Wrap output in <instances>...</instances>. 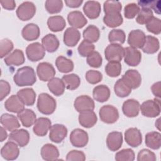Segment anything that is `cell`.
I'll use <instances>...</instances> for the list:
<instances>
[{
	"mask_svg": "<svg viewBox=\"0 0 161 161\" xmlns=\"http://www.w3.org/2000/svg\"><path fill=\"white\" fill-rule=\"evenodd\" d=\"M142 114L148 118H155L160 113V99L155 98L144 101L140 106Z\"/></svg>",
	"mask_w": 161,
	"mask_h": 161,
	"instance_id": "obj_3",
	"label": "cell"
},
{
	"mask_svg": "<svg viewBox=\"0 0 161 161\" xmlns=\"http://www.w3.org/2000/svg\"><path fill=\"white\" fill-rule=\"evenodd\" d=\"M0 3L2 7L8 10H13L16 7V3L14 0H3Z\"/></svg>",
	"mask_w": 161,
	"mask_h": 161,
	"instance_id": "obj_59",
	"label": "cell"
},
{
	"mask_svg": "<svg viewBox=\"0 0 161 161\" xmlns=\"http://www.w3.org/2000/svg\"><path fill=\"white\" fill-rule=\"evenodd\" d=\"M26 54L30 61L37 62L43 58L45 55V50L39 42H34L26 47Z\"/></svg>",
	"mask_w": 161,
	"mask_h": 161,
	"instance_id": "obj_7",
	"label": "cell"
},
{
	"mask_svg": "<svg viewBox=\"0 0 161 161\" xmlns=\"http://www.w3.org/2000/svg\"><path fill=\"white\" fill-rule=\"evenodd\" d=\"M14 48L13 43L8 38L2 39L0 42V57L3 58L13 50Z\"/></svg>",
	"mask_w": 161,
	"mask_h": 161,
	"instance_id": "obj_52",
	"label": "cell"
},
{
	"mask_svg": "<svg viewBox=\"0 0 161 161\" xmlns=\"http://www.w3.org/2000/svg\"><path fill=\"white\" fill-rule=\"evenodd\" d=\"M70 142L71 144L77 148L85 147L89 141L87 133L82 129L75 128L72 131L70 135Z\"/></svg>",
	"mask_w": 161,
	"mask_h": 161,
	"instance_id": "obj_8",
	"label": "cell"
},
{
	"mask_svg": "<svg viewBox=\"0 0 161 161\" xmlns=\"http://www.w3.org/2000/svg\"><path fill=\"white\" fill-rule=\"evenodd\" d=\"M78 119L79 124L86 128L92 127L97 121V116L93 110H87L79 113Z\"/></svg>",
	"mask_w": 161,
	"mask_h": 161,
	"instance_id": "obj_21",
	"label": "cell"
},
{
	"mask_svg": "<svg viewBox=\"0 0 161 161\" xmlns=\"http://www.w3.org/2000/svg\"><path fill=\"white\" fill-rule=\"evenodd\" d=\"M108 40L111 43L123 44L126 40L125 33L121 29H113L109 33Z\"/></svg>",
	"mask_w": 161,
	"mask_h": 161,
	"instance_id": "obj_43",
	"label": "cell"
},
{
	"mask_svg": "<svg viewBox=\"0 0 161 161\" xmlns=\"http://www.w3.org/2000/svg\"><path fill=\"white\" fill-rule=\"evenodd\" d=\"M124 48L119 44L111 43L104 50L106 59L108 61L120 62L124 57Z\"/></svg>",
	"mask_w": 161,
	"mask_h": 161,
	"instance_id": "obj_6",
	"label": "cell"
},
{
	"mask_svg": "<svg viewBox=\"0 0 161 161\" xmlns=\"http://www.w3.org/2000/svg\"><path fill=\"white\" fill-rule=\"evenodd\" d=\"M4 108L9 112L19 113L25 109V104L17 95H11L4 103Z\"/></svg>",
	"mask_w": 161,
	"mask_h": 161,
	"instance_id": "obj_24",
	"label": "cell"
},
{
	"mask_svg": "<svg viewBox=\"0 0 161 161\" xmlns=\"http://www.w3.org/2000/svg\"><path fill=\"white\" fill-rule=\"evenodd\" d=\"M36 73L40 80L49 81L54 77L56 72L53 66L48 62H40L36 67Z\"/></svg>",
	"mask_w": 161,
	"mask_h": 161,
	"instance_id": "obj_9",
	"label": "cell"
},
{
	"mask_svg": "<svg viewBox=\"0 0 161 161\" xmlns=\"http://www.w3.org/2000/svg\"><path fill=\"white\" fill-rule=\"evenodd\" d=\"M159 48L160 43L157 38L151 35L146 36L143 45L142 47V50L144 53L153 54L156 53L159 50Z\"/></svg>",
	"mask_w": 161,
	"mask_h": 161,
	"instance_id": "obj_31",
	"label": "cell"
},
{
	"mask_svg": "<svg viewBox=\"0 0 161 161\" xmlns=\"http://www.w3.org/2000/svg\"><path fill=\"white\" fill-rule=\"evenodd\" d=\"M1 130V142H3L4 140H6L8 137V133L6 131V129L2 126L0 128Z\"/></svg>",
	"mask_w": 161,
	"mask_h": 161,
	"instance_id": "obj_62",
	"label": "cell"
},
{
	"mask_svg": "<svg viewBox=\"0 0 161 161\" xmlns=\"http://www.w3.org/2000/svg\"><path fill=\"white\" fill-rule=\"evenodd\" d=\"M68 133L67 128L62 124H54L50 129L49 138L56 143L62 142L66 137Z\"/></svg>",
	"mask_w": 161,
	"mask_h": 161,
	"instance_id": "obj_13",
	"label": "cell"
},
{
	"mask_svg": "<svg viewBox=\"0 0 161 161\" xmlns=\"http://www.w3.org/2000/svg\"><path fill=\"white\" fill-rule=\"evenodd\" d=\"M26 106H32L36 99V92L32 88H24L18 91L16 94Z\"/></svg>",
	"mask_w": 161,
	"mask_h": 161,
	"instance_id": "obj_33",
	"label": "cell"
},
{
	"mask_svg": "<svg viewBox=\"0 0 161 161\" xmlns=\"http://www.w3.org/2000/svg\"><path fill=\"white\" fill-rule=\"evenodd\" d=\"M42 158L47 161L57 160L59 157V151L57 147L51 143L45 144L40 151Z\"/></svg>",
	"mask_w": 161,
	"mask_h": 161,
	"instance_id": "obj_29",
	"label": "cell"
},
{
	"mask_svg": "<svg viewBox=\"0 0 161 161\" xmlns=\"http://www.w3.org/2000/svg\"><path fill=\"white\" fill-rule=\"evenodd\" d=\"M125 140L131 147H137L142 142V135L137 128H130L125 132Z\"/></svg>",
	"mask_w": 161,
	"mask_h": 161,
	"instance_id": "obj_14",
	"label": "cell"
},
{
	"mask_svg": "<svg viewBox=\"0 0 161 161\" xmlns=\"http://www.w3.org/2000/svg\"><path fill=\"white\" fill-rule=\"evenodd\" d=\"M21 35L23 38L26 41L37 40L40 35L39 26L35 23H28L23 28Z\"/></svg>",
	"mask_w": 161,
	"mask_h": 161,
	"instance_id": "obj_26",
	"label": "cell"
},
{
	"mask_svg": "<svg viewBox=\"0 0 161 161\" xmlns=\"http://www.w3.org/2000/svg\"><path fill=\"white\" fill-rule=\"evenodd\" d=\"M83 3L82 0H65V3L68 7L75 8L79 7Z\"/></svg>",
	"mask_w": 161,
	"mask_h": 161,
	"instance_id": "obj_61",
	"label": "cell"
},
{
	"mask_svg": "<svg viewBox=\"0 0 161 161\" xmlns=\"http://www.w3.org/2000/svg\"><path fill=\"white\" fill-rule=\"evenodd\" d=\"M55 65L61 73H68L73 70L74 65L72 60L64 56H58L55 60Z\"/></svg>",
	"mask_w": 161,
	"mask_h": 161,
	"instance_id": "obj_38",
	"label": "cell"
},
{
	"mask_svg": "<svg viewBox=\"0 0 161 161\" xmlns=\"http://www.w3.org/2000/svg\"><path fill=\"white\" fill-rule=\"evenodd\" d=\"M19 154V150L18 145L13 141L7 142L1 149V155L6 160H16Z\"/></svg>",
	"mask_w": 161,
	"mask_h": 161,
	"instance_id": "obj_10",
	"label": "cell"
},
{
	"mask_svg": "<svg viewBox=\"0 0 161 161\" xmlns=\"http://www.w3.org/2000/svg\"><path fill=\"white\" fill-rule=\"evenodd\" d=\"M146 146L153 150H158L161 146V135L158 131L148 132L145 135Z\"/></svg>",
	"mask_w": 161,
	"mask_h": 161,
	"instance_id": "obj_36",
	"label": "cell"
},
{
	"mask_svg": "<svg viewBox=\"0 0 161 161\" xmlns=\"http://www.w3.org/2000/svg\"><path fill=\"white\" fill-rule=\"evenodd\" d=\"M135 158V152L131 148H125L118 152L114 157L116 161H133Z\"/></svg>",
	"mask_w": 161,
	"mask_h": 161,
	"instance_id": "obj_46",
	"label": "cell"
},
{
	"mask_svg": "<svg viewBox=\"0 0 161 161\" xmlns=\"http://www.w3.org/2000/svg\"><path fill=\"white\" fill-rule=\"evenodd\" d=\"M157 157L155 154L148 149L143 148L138 153L137 160L138 161H155Z\"/></svg>",
	"mask_w": 161,
	"mask_h": 161,
	"instance_id": "obj_56",
	"label": "cell"
},
{
	"mask_svg": "<svg viewBox=\"0 0 161 161\" xmlns=\"http://www.w3.org/2000/svg\"><path fill=\"white\" fill-rule=\"evenodd\" d=\"M87 64L94 68H99L103 64V58L100 53L97 51H94L90 53L86 58Z\"/></svg>",
	"mask_w": 161,
	"mask_h": 161,
	"instance_id": "obj_50",
	"label": "cell"
},
{
	"mask_svg": "<svg viewBox=\"0 0 161 161\" xmlns=\"http://www.w3.org/2000/svg\"><path fill=\"white\" fill-rule=\"evenodd\" d=\"M140 8L138 4L135 3H129L124 8V15L127 19H133L138 14Z\"/></svg>",
	"mask_w": 161,
	"mask_h": 161,
	"instance_id": "obj_53",
	"label": "cell"
},
{
	"mask_svg": "<svg viewBox=\"0 0 161 161\" xmlns=\"http://www.w3.org/2000/svg\"><path fill=\"white\" fill-rule=\"evenodd\" d=\"M4 62L8 66H19L23 64L25 62L23 52L19 49H15L4 58Z\"/></svg>",
	"mask_w": 161,
	"mask_h": 161,
	"instance_id": "obj_27",
	"label": "cell"
},
{
	"mask_svg": "<svg viewBox=\"0 0 161 161\" xmlns=\"http://www.w3.org/2000/svg\"><path fill=\"white\" fill-rule=\"evenodd\" d=\"M65 87L69 90H75L79 87L80 84V79L75 74H70L64 75L62 77Z\"/></svg>",
	"mask_w": 161,
	"mask_h": 161,
	"instance_id": "obj_41",
	"label": "cell"
},
{
	"mask_svg": "<svg viewBox=\"0 0 161 161\" xmlns=\"http://www.w3.org/2000/svg\"><path fill=\"white\" fill-rule=\"evenodd\" d=\"M140 103L134 99H129L124 101L122 106L123 114L128 118L136 117L140 111Z\"/></svg>",
	"mask_w": 161,
	"mask_h": 161,
	"instance_id": "obj_18",
	"label": "cell"
},
{
	"mask_svg": "<svg viewBox=\"0 0 161 161\" xmlns=\"http://www.w3.org/2000/svg\"><path fill=\"white\" fill-rule=\"evenodd\" d=\"M99 36L100 31L99 28L93 25L88 26L83 31L84 39L91 43H95L97 42Z\"/></svg>",
	"mask_w": 161,
	"mask_h": 161,
	"instance_id": "obj_42",
	"label": "cell"
},
{
	"mask_svg": "<svg viewBox=\"0 0 161 161\" xmlns=\"http://www.w3.org/2000/svg\"><path fill=\"white\" fill-rule=\"evenodd\" d=\"M123 144V135L119 131L110 132L106 138V145L112 152L118 150Z\"/></svg>",
	"mask_w": 161,
	"mask_h": 161,
	"instance_id": "obj_20",
	"label": "cell"
},
{
	"mask_svg": "<svg viewBox=\"0 0 161 161\" xmlns=\"http://www.w3.org/2000/svg\"><path fill=\"white\" fill-rule=\"evenodd\" d=\"M45 7L50 14L58 13L63 8V2L61 0H47L45 1Z\"/></svg>",
	"mask_w": 161,
	"mask_h": 161,
	"instance_id": "obj_45",
	"label": "cell"
},
{
	"mask_svg": "<svg viewBox=\"0 0 161 161\" xmlns=\"http://www.w3.org/2000/svg\"><path fill=\"white\" fill-rule=\"evenodd\" d=\"M132 89L122 79H119L114 84V91L116 95L119 97H125L130 95Z\"/></svg>",
	"mask_w": 161,
	"mask_h": 161,
	"instance_id": "obj_40",
	"label": "cell"
},
{
	"mask_svg": "<svg viewBox=\"0 0 161 161\" xmlns=\"http://www.w3.org/2000/svg\"><path fill=\"white\" fill-rule=\"evenodd\" d=\"M9 140L15 142L21 147H25L30 141L29 132L25 129L13 130L9 135Z\"/></svg>",
	"mask_w": 161,
	"mask_h": 161,
	"instance_id": "obj_15",
	"label": "cell"
},
{
	"mask_svg": "<svg viewBox=\"0 0 161 161\" xmlns=\"http://www.w3.org/2000/svg\"><path fill=\"white\" fill-rule=\"evenodd\" d=\"M52 126V123L49 118L40 117L36 119L33 128V133L38 136H45Z\"/></svg>",
	"mask_w": 161,
	"mask_h": 161,
	"instance_id": "obj_16",
	"label": "cell"
},
{
	"mask_svg": "<svg viewBox=\"0 0 161 161\" xmlns=\"http://www.w3.org/2000/svg\"><path fill=\"white\" fill-rule=\"evenodd\" d=\"M131 89H136L142 83V77L138 71L135 69H128L121 77Z\"/></svg>",
	"mask_w": 161,
	"mask_h": 161,
	"instance_id": "obj_19",
	"label": "cell"
},
{
	"mask_svg": "<svg viewBox=\"0 0 161 161\" xmlns=\"http://www.w3.org/2000/svg\"><path fill=\"white\" fill-rule=\"evenodd\" d=\"M101 11V4L96 1H87L83 6L84 14L89 19H94L99 17Z\"/></svg>",
	"mask_w": 161,
	"mask_h": 161,
	"instance_id": "obj_25",
	"label": "cell"
},
{
	"mask_svg": "<svg viewBox=\"0 0 161 161\" xmlns=\"http://www.w3.org/2000/svg\"><path fill=\"white\" fill-rule=\"evenodd\" d=\"M74 106L77 112L80 113L87 110H94L95 104L93 99L90 96L81 95L75 98Z\"/></svg>",
	"mask_w": 161,
	"mask_h": 161,
	"instance_id": "obj_12",
	"label": "cell"
},
{
	"mask_svg": "<svg viewBox=\"0 0 161 161\" xmlns=\"http://www.w3.org/2000/svg\"><path fill=\"white\" fill-rule=\"evenodd\" d=\"M104 69L108 76L111 77H116L121 74V64L119 62L110 61L106 65Z\"/></svg>",
	"mask_w": 161,
	"mask_h": 161,
	"instance_id": "obj_44",
	"label": "cell"
},
{
	"mask_svg": "<svg viewBox=\"0 0 161 161\" xmlns=\"http://www.w3.org/2000/svg\"><path fill=\"white\" fill-rule=\"evenodd\" d=\"M11 86L8 82L4 80H0V100L3 101L10 92Z\"/></svg>",
	"mask_w": 161,
	"mask_h": 161,
	"instance_id": "obj_58",
	"label": "cell"
},
{
	"mask_svg": "<svg viewBox=\"0 0 161 161\" xmlns=\"http://www.w3.org/2000/svg\"><path fill=\"white\" fill-rule=\"evenodd\" d=\"M145 26L148 31L154 35H159L161 32V21L155 16H153Z\"/></svg>",
	"mask_w": 161,
	"mask_h": 161,
	"instance_id": "obj_51",
	"label": "cell"
},
{
	"mask_svg": "<svg viewBox=\"0 0 161 161\" xmlns=\"http://www.w3.org/2000/svg\"><path fill=\"white\" fill-rule=\"evenodd\" d=\"M103 22L109 28H116L123 23V19L120 13H111L105 14Z\"/></svg>",
	"mask_w": 161,
	"mask_h": 161,
	"instance_id": "obj_39",
	"label": "cell"
},
{
	"mask_svg": "<svg viewBox=\"0 0 161 161\" xmlns=\"http://www.w3.org/2000/svg\"><path fill=\"white\" fill-rule=\"evenodd\" d=\"M47 86L52 93L56 96H62L65 91V85L62 79L58 77H53L50 79Z\"/></svg>",
	"mask_w": 161,
	"mask_h": 161,
	"instance_id": "obj_37",
	"label": "cell"
},
{
	"mask_svg": "<svg viewBox=\"0 0 161 161\" xmlns=\"http://www.w3.org/2000/svg\"><path fill=\"white\" fill-rule=\"evenodd\" d=\"M151 90L153 95L156 97L160 99V82L158 81L157 82L154 83L152 87Z\"/></svg>",
	"mask_w": 161,
	"mask_h": 161,
	"instance_id": "obj_60",
	"label": "cell"
},
{
	"mask_svg": "<svg viewBox=\"0 0 161 161\" xmlns=\"http://www.w3.org/2000/svg\"><path fill=\"white\" fill-rule=\"evenodd\" d=\"M153 16L152 10L148 8H142L138 13L136 21L140 25H146Z\"/></svg>",
	"mask_w": 161,
	"mask_h": 161,
	"instance_id": "obj_48",
	"label": "cell"
},
{
	"mask_svg": "<svg viewBox=\"0 0 161 161\" xmlns=\"http://www.w3.org/2000/svg\"><path fill=\"white\" fill-rule=\"evenodd\" d=\"M103 9L105 14L120 13L122 9V5L118 1H106L104 3Z\"/></svg>",
	"mask_w": 161,
	"mask_h": 161,
	"instance_id": "obj_49",
	"label": "cell"
},
{
	"mask_svg": "<svg viewBox=\"0 0 161 161\" xmlns=\"http://www.w3.org/2000/svg\"><path fill=\"white\" fill-rule=\"evenodd\" d=\"M95 47L94 44L86 40H84L77 48L79 54L83 57H87L90 53L94 51Z\"/></svg>",
	"mask_w": 161,
	"mask_h": 161,
	"instance_id": "obj_47",
	"label": "cell"
},
{
	"mask_svg": "<svg viewBox=\"0 0 161 161\" xmlns=\"http://www.w3.org/2000/svg\"><path fill=\"white\" fill-rule=\"evenodd\" d=\"M86 158V155L83 152L75 150L70 151L66 156L67 161H84Z\"/></svg>",
	"mask_w": 161,
	"mask_h": 161,
	"instance_id": "obj_57",
	"label": "cell"
},
{
	"mask_svg": "<svg viewBox=\"0 0 161 161\" xmlns=\"http://www.w3.org/2000/svg\"><path fill=\"white\" fill-rule=\"evenodd\" d=\"M80 38V31L73 27L67 28L64 33V43L69 47L75 46Z\"/></svg>",
	"mask_w": 161,
	"mask_h": 161,
	"instance_id": "obj_23",
	"label": "cell"
},
{
	"mask_svg": "<svg viewBox=\"0 0 161 161\" xmlns=\"http://www.w3.org/2000/svg\"><path fill=\"white\" fill-rule=\"evenodd\" d=\"M146 35L145 33L139 30H131L128 36V43L135 48H142L143 45Z\"/></svg>",
	"mask_w": 161,
	"mask_h": 161,
	"instance_id": "obj_17",
	"label": "cell"
},
{
	"mask_svg": "<svg viewBox=\"0 0 161 161\" xmlns=\"http://www.w3.org/2000/svg\"><path fill=\"white\" fill-rule=\"evenodd\" d=\"M57 102L55 99L47 93L39 94L37 100V108L38 111L46 115L52 114L56 109Z\"/></svg>",
	"mask_w": 161,
	"mask_h": 161,
	"instance_id": "obj_2",
	"label": "cell"
},
{
	"mask_svg": "<svg viewBox=\"0 0 161 161\" xmlns=\"http://www.w3.org/2000/svg\"><path fill=\"white\" fill-rule=\"evenodd\" d=\"M13 80L19 87L32 86L36 81V75L31 67L24 66L17 70L13 76Z\"/></svg>",
	"mask_w": 161,
	"mask_h": 161,
	"instance_id": "obj_1",
	"label": "cell"
},
{
	"mask_svg": "<svg viewBox=\"0 0 161 161\" xmlns=\"http://www.w3.org/2000/svg\"><path fill=\"white\" fill-rule=\"evenodd\" d=\"M111 95L109 88L104 84L96 86L92 91V96L94 99L99 103L107 101Z\"/></svg>",
	"mask_w": 161,
	"mask_h": 161,
	"instance_id": "obj_32",
	"label": "cell"
},
{
	"mask_svg": "<svg viewBox=\"0 0 161 161\" xmlns=\"http://www.w3.org/2000/svg\"><path fill=\"white\" fill-rule=\"evenodd\" d=\"M99 115L101 120L107 124L114 123L119 118L118 109L109 104L103 106L99 109Z\"/></svg>",
	"mask_w": 161,
	"mask_h": 161,
	"instance_id": "obj_4",
	"label": "cell"
},
{
	"mask_svg": "<svg viewBox=\"0 0 161 161\" xmlns=\"http://www.w3.org/2000/svg\"><path fill=\"white\" fill-rule=\"evenodd\" d=\"M18 118L21 121L23 126L28 128L34 125L36 120L35 113L30 109H24L22 111L18 113Z\"/></svg>",
	"mask_w": 161,
	"mask_h": 161,
	"instance_id": "obj_34",
	"label": "cell"
},
{
	"mask_svg": "<svg viewBox=\"0 0 161 161\" xmlns=\"http://www.w3.org/2000/svg\"><path fill=\"white\" fill-rule=\"evenodd\" d=\"M69 25L74 28H82L87 23V20L83 14L79 11H70L67 15Z\"/></svg>",
	"mask_w": 161,
	"mask_h": 161,
	"instance_id": "obj_22",
	"label": "cell"
},
{
	"mask_svg": "<svg viewBox=\"0 0 161 161\" xmlns=\"http://www.w3.org/2000/svg\"><path fill=\"white\" fill-rule=\"evenodd\" d=\"M0 122L2 126L7 130L12 131L20 127L18 118L11 114L4 113L1 116Z\"/></svg>",
	"mask_w": 161,
	"mask_h": 161,
	"instance_id": "obj_28",
	"label": "cell"
},
{
	"mask_svg": "<svg viewBox=\"0 0 161 161\" xmlns=\"http://www.w3.org/2000/svg\"><path fill=\"white\" fill-rule=\"evenodd\" d=\"M138 6L142 8H148L153 9L158 14H160V1H138Z\"/></svg>",
	"mask_w": 161,
	"mask_h": 161,
	"instance_id": "obj_54",
	"label": "cell"
},
{
	"mask_svg": "<svg viewBox=\"0 0 161 161\" xmlns=\"http://www.w3.org/2000/svg\"><path fill=\"white\" fill-rule=\"evenodd\" d=\"M85 77L86 80L91 84H97L103 79L102 74L99 71L94 70H89L87 71Z\"/></svg>",
	"mask_w": 161,
	"mask_h": 161,
	"instance_id": "obj_55",
	"label": "cell"
},
{
	"mask_svg": "<svg viewBox=\"0 0 161 161\" xmlns=\"http://www.w3.org/2000/svg\"><path fill=\"white\" fill-rule=\"evenodd\" d=\"M36 6L30 1L22 3L16 9V15L21 21H28L31 19L36 13Z\"/></svg>",
	"mask_w": 161,
	"mask_h": 161,
	"instance_id": "obj_5",
	"label": "cell"
},
{
	"mask_svg": "<svg viewBox=\"0 0 161 161\" xmlns=\"http://www.w3.org/2000/svg\"><path fill=\"white\" fill-rule=\"evenodd\" d=\"M47 26L53 32H58L62 31L65 26L66 22L62 16H52L48 18L47 20Z\"/></svg>",
	"mask_w": 161,
	"mask_h": 161,
	"instance_id": "obj_35",
	"label": "cell"
},
{
	"mask_svg": "<svg viewBox=\"0 0 161 161\" xmlns=\"http://www.w3.org/2000/svg\"><path fill=\"white\" fill-rule=\"evenodd\" d=\"M124 61L129 66H137L141 62V52L136 48L127 47L124 48Z\"/></svg>",
	"mask_w": 161,
	"mask_h": 161,
	"instance_id": "obj_11",
	"label": "cell"
},
{
	"mask_svg": "<svg viewBox=\"0 0 161 161\" xmlns=\"http://www.w3.org/2000/svg\"><path fill=\"white\" fill-rule=\"evenodd\" d=\"M42 43L45 50L49 53L55 52L60 45V42L57 37L51 33L47 34L42 38Z\"/></svg>",
	"mask_w": 161,
	"mask_h": 161,
	"instance_id": "obj_30",
	"label": "cell"
}]
</instances>
